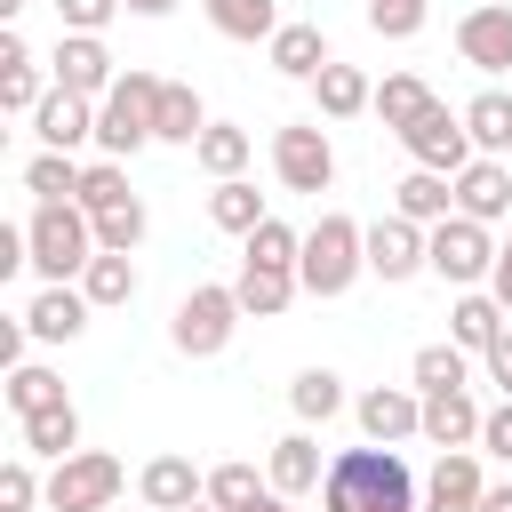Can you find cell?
<instances>
[{
  "label": "cell",
  "instance_id": "e575fe53",
  "mask_svg": "<svg viewBox=\"0 0 512 512\" xmlns=\"http://www.w3.org/2000/svg\"><path fill=\"white\" fill-rule=\"evenodd\" d=\"M24 192H40V200H80V160L40 144V152L24 160Z\"/></svg>",
  "mask_w": 512,
  "mask_h": 512
},
{
  "label": "cell",
  "instance_id": "ac0fdd59",
  "mask_svg": "<svg viewBox=\"0 0 512 512\" xmlns=\"http://www.w3.org/2000/svg\"><path fill=\"white\" fill-rule=\"evenodd\" d=\"M136 496H144L152 512H184V504L208 496V472H192V456H152V464L136 472Z\"/></svg>",
  "mask_w": 512,
  "mask_h": 512
},
{
  "label": "cell",
  "instance_id": "30bf717a",
  "mask_svg": "<svg viewBox=\"0 0 512 512\" xmlns=\"http://www.w3.org/2000/svg\"><path fill=\"white\" fill-rule=\"evenodd\" d=\"M48 72H56V88H72V96H88V104H104L112 96V48H104V32H64L56 40V56H48Z\"/></svg>",
  "mask_w": 512,
  "mask_h": 512
},
{
  "label": "cell",
  "instance_id": "9a60e30c",
  "mask_svg": "<svg viewBox=\"0 0 512 512\" xmlns=\"http://www.w3.org/2000/svg\"><path fill=\"white\" fill-rule=\"evenodd\" d=\"M352 416H360V432H368V440H384V448H392V440H416V432H424V392L376 384V392H360V408H352Z\"/></svg>",
  "mask_w": 512,
  "mask_h": 512
},
{
  "label": "cell",
  "instance_id": "6da1fadb",
  "mask_svg": "<svg viewBox=\"0 0 512 512\" xmlns=\"http://www.w3.org/2000/svg\"><path fill=\"white\" fill-rule=\"evenodd\" d=\"M320 512H424V488L416 472L400 464V448L368 440V448H344L320 480Z\"/></svg>",
  "mask_w": 512,
  "mask_h": 512
},
{
  "label": "cell",
  "instance_id": "74e56055",
  "mask_svg": "<svg viewBox=\"0 0 512 512\" xmlns=\"http://www.w3.org/2000/svg\"><path fill=\"white\" fill-rule=\"evenodd\" d=\"M56 400H64V376H56V368H32V360H16V368H8V408H16V416L56 408Z\"/></svg>",
  "mask_w": 512,
  "mask_h": 512
},
{
  "label": "cell",
  "instance_id": "60d3db41",
  "mask_svg": "<svg viewBox=\"0 0 512 512\" xmlns=\"http://www.w3.org/2000/svg\"><path fill=\"white\" fill-rule=\"evenodd\" d=\"M144 200H120V208H104L96 216V248H120V256H136V240H144Z\"/></svg>",
  "mask_w": 512,
  "mask_h": 512
},
{
  "label": "cell",
  "instance_id": "9c48e42d",
  "mask_svg": "<svg viewBox=\"0 0 512 512\" xmlns=\"http://www.w3.org/2000/svg\"><path fill=\"white\" fill-rule=\"evenodd\" d=\"M400 144H408V160H416V168H440V176H456V168H472V160H480V144H472V128H464V112H448V104H432L416 128H400Z\"/></svg>",
  "mask_w": 512,
  "mask_h": 512
},
{
  "label": "cell",
  "instance_id": "52a82bcc",
  "mask_svg": "<svg viewBox=\"0 0 512 512\" xmlns=\"http://www.w3.org/2000/svg\"><path fill=\"white\" fill-rule=\"evenodd\" d=\"M272 176L288 184V192H328L336 184V144H328V128L320 120H288V128H272Z\"/></svg>",
  "mask_w": 512,
  "mask_h": 512
},
{
  "label": "cell",
  "instance_id": "d6a6232c",
  "mask_svg": "<svg viewBox=\"0 0 512 512\" xmlns=\"http://www.w3.org/2000/svg\"><path fill=\"white\" fill-rule=\"evenodd\" d=\"M464 128H472V144L496 160V152H512V96L504 88H480L472 104H464Z\"/></svg>",
  "mask_w": 512,
  "mask_h": 512
},
{
  "label": "cell",
  "instance_id": "b9f144b4",
  "mask_svg": "<svg viewBox=\"0 0 512 512\" xmlns=\"http://www.w3.org/2000/svg\"><path fill=\"white\" fill-rule=\"evenodd\" d=\"M368 32L376 40H416L424 32V0H368Z\"/></svg>",
  "mask_w": 512,
  "mask_h": 512
},
{
  "label": "cell",
  "instance_id": "4fadbf2b",
  "mask_svg": "<svg viewBox=\"0 0 512 512\" xmlns=\"http://www.w3.org/2000/svg\"><path fill=\"white\" fill-rule=\"evenodd\" d=\"M488 504V480H480V456L472 448H440L432 480H424V512H480Z\"/></svg>",
  "mask_w": 512,
  "mask_h": 512
},
{
  "label": "cell",
  "instance_id": "d590c367",
  "mask_svg": "<svg viewBox=\"0 0 512 512\" xmlns=\"http://www.w3.org/2000/svg\"><path fill=\"white\" fill-rule=\"evenodd\" d=\"M272 496V480H256V464H216L208 472V504H224V512H256Z\"/></svg>",
  "mask_w": 512,
  "mask_h": 512
},
{
  "label": "cell",
  "instance_id": "ba28073f",
  "mask_svg": "<svg viewBox=\"0 0 512 512\" xmlns=\"http://www.w3.org/2000/svg\"><path fill=\"white\" fill-rule=\"evenodd\" d=\"M424 248H432V272H440L448 288H480V280L496 272V240H488V224L464 216V208H456L448 224H432Z\"/></svg>",
  "mask_w": 512,
  "mask_h": 512
},
{
  "label": "cell",
  "instance_id": "f546056e",
  "mask_svg": "<svg viewBox=\"0 0 512 512\" xmlns=\"http://www.w3.org/2000/svg\"><path fill=\"white\" fill-rule=\"evenodd\" d=\"M432 104H440V96H432V88H424L416 72H392V80L376 88V120H384L392 136H400V128H416V120H424Z\"/></svg>",
  "mask_w": 512,
  "mask_h": 512
},
{
  "label": "cell",
  "instance_id": "8fae6325",
  "mask_svg": "<svg viewBox=\"0 0 512 512\" xmlns=\"http://www.w3.org/2000/svg\"><path fill=\"white\" fill-rule=\"evenodd\" d=\"M368 272H376V280H416V272H432L424 224H408L400 208H392V216H376V224H368Z\"/></svg>",
  "mask_w": 512,
  "mask_h": 512
},
{
  "label": "cell",
  "instance_id": "ffe728a7",
  "mask_svg": "<svg viewBox=\"0 0 512 512\" xmlns=\"http://www.w3.org/2000/svg\"><path fill=\"white\" fill-rule=\"evenodd\" d=\"M456 208L464 216H480V224H504L512 216V176H504V160H472V168H456Z\"/></svg>",
  "mask_w": 512,
  "mask_h": 512
},
{
  "label": "cell",
  "instance_id": "c3c4849f",
  "mask_svg": "<svg viewBox=\"0 0 512 512\" xmlns=\"http://www.w3.org/2000/svg\"><path fill=\"white\" fill-rule=\"evenodd\" d=\"M488 296L512 312V240H496V272H488Z\"/></svg>",
  "mask_w": 512,
  "mask_h": 512
},
{
  "label": "cell",
  "instance_id": "5b68a950",
  "mask_svg": "<svg viewBox=\"0 0 512 512\" xmlns=\"http://www.w3.org/2000/svg\"><path fill=\"white\" fill-rule=\"evenodd\" d=\"M232 328H240V288H224V280H200V288L176 304V320H168V344H176L184 360H216V352L232 344Z\"/></svg>",
  "mask_w": 512,
  "mask_h": 512
},
{
  "label": "cell",
  "instance_id": "7402d4cb",
  "mask_svg": "<svg viewBox=\"0 0 512 512\" xmlns=\"http://www.w3.org/2000/svg\"><path fill=\"white\" fill-rule=\"evenodd\" d=\"M264 56H272V72H280V80H312L320 64H336L320 24H280V32L264 40Z\"/></svg>",
  "mask_w": 512,
  "mask_h": 512
},
{
  "label": "cell",
  "instance_id": "bcb514c9",
  "mask_svg": "<svg viewBox=\"0 0 512 512\" xmlns=\"http://www.w3.org/2000/svg\"><path fill=\"white\" fill-rule=\"evenodd\" d=\"M480 448H488V456H496V464H512V400H504V408H488V416H480Z\"/></svg>",
  "mask_w": 512,
  "mask_h": 512
},
{
  "label": "cell",
  "instance_id": "cb8c5ba5",
  "mask_svg": "<svg viewBox=\"0 0 512 512\" xmlns=\"http://www.w3.org/2000/svg\"><path fill=\"white\" fill-rule=\"evenodd\" d=\"M424 440H432V448H480V408H472V392H424Z\"/></svg>",
  "mask_w": 512,
  "mask_h": 512
},
{
  "label": "cell",
  "instance_id": "7a4b0ae2",
  "mask_svg": "<svg viewBox=\"0 0 512 512\" xmlns=\"http://www.w3.org/2000/svg\"><path fill=\"white\" fill-rule=\"evenodd\" d=\"M368 272V224H352V216H320L312 232H304V256H296V280H304V296H344L352 280Z\"/></svg>",
  "mask_w": 512,
  "mask_h": 512
},
{
  "label": "cell",
  "instance_id": "f907efd6",
  "mask_svg": "<svg viewBox=\"0 0 512 512\" xmlns=\"http://www.w3.org/2000/svg\"><path fill=\"white\" fill-rule=\"evenodd\" d=\"M128 8H136V16H168L176 0H128Z\"/></svg>",
  "mask_w": 512,
  "mask_h": 512
},
{
  "label": "cell",
  "instance_id": "7bdbcfd3",
  "mask_svg": "<svg viewBox=\"0 0 512 512\" xmlns=\"http://www.w3.org/2000/svg\"><path fill=\"white\" fill-rule=\"evenodd\" d=\"M40 96H48V88H40V64H32V56H24V64H0V104H8V112H40Z\"/></svg>",
  "mask_w": 512,
  "mask_h": 512
},
{
  "label": "cell",
  "instance_id": "f6af8a7d",
  "mask_svg": "<svg viewBox=\"0 0 512 512\" xmlns=\"http://www.w3.org/2000/svg\"><path fill=\"white\" fill-rule=\"evenodd\" d=\"M120 8H128V0H56V24H64V32H104Z\"/></svg>",
  "mask_w": 512,
  "mask_h": 512
},
{
  "label": "cell",
  "instance_id": "d6986e66",
  "mask_svg": "<svg viewBox=\"0 0 512 512\" xmlns=\"http://www.w3.org/2000/svg\"><path fill=\"white\" fill-rule=\"evenodd\" d=\"M392 208L408 216V224H448L456 216V176H440V168H408L400 184H392Z\"/></svg>",
  "mask_w": 512,
  "mask_h": 512
},
{
  "label": "cell",
  "instance_id": "7dc6e473",
  "mask_svg": "<svg viewBox=\"0 0 512 512\" xmlns=\"http://www.w3.org/2000/svg\"><path fill=\"white\" fill-rule=\"evenodd\" d=\"M480 360H488V384H504V400H512V328H504V336H496Z\"/></svg>",
  "mask_w": 512,
  "mask_h": 512
},
{
  "label": "cell",
  "instance_id": "d4e9b609",
  "mask_svg": "<svg viewBox=\"0 0 512 512\" xmlns=\"http://www.w3.org/2000/svg\"><path fill=\"white\" fill-rule=\"evenodd\" d=\"M24 424V456H48V464H64L72 448H80V408L72 400H56V408H32V416H16Z\"/></svg>",
  "mask_w": 512,
  "mask_h": 512
},
{
  "label": "cell",
  "instance_id": "1f68e13d",
  "mask_svg": "<svg viewBox=\"0 0 512 512\" xmlns=\"http://www.w3.org/2000/svg\"><path fill=\"white\" fill-rule=\"evenodd\" d=\"M80 288H88V304H96V312H112V304H128V296H136V264H128L120 248H96V256H88V272H80Z\"/></svg>",
  "mask_w": 512,
  "mask_h": 512
},
{
  "label": "cell",
  "instance_id": "44dd1931",
  "mask_svg": "<svg viewBox=\"0 0 512 512\" xmlns=\"http://www.w3.org/2000/svg\"><path fill=\"white\" fill-rule=\"evenodd\" d=\"M240 312H256V320H280L296 296H304V280H296V264H240Z\"/></svg>",
  "mask_w": 512,
  "mask_h": 512
},
{
  "label": "cell",
  "instance_id": "db71d44e",
  "mask_svg": "<svg viewBox=\"0 0 512 512\" xmlns=\"http://www.w3.org/2000/svg\"><path fill=\"white\" fill-rule=\"evenodd\" d=\"M16 8H24V0H0V16H16Z\"/></svg>",
  "mask_w": 512,
  "mask_h": 512
},
{
  "label": "cell",
  "instance_id": "f1b7e54d",
  "mask_svg": "<svg viewBox=\"0 0 512 512\" xmlns=\"http://www.w3.org/2000/svg\"><path fill=\"white\" fill-rule=\"evenodd\" d=\"M200 8H208V24L224 40H248V48L280 32V0H200Z\"/></svg>",
  "mask_w": 512,
  "mask_h": 512
},
{
  "label": "cell",
  "instance_id": "ee69618b",
  "mask_svg": "<svg viewBox=\"0 0 512 512\" xmlns=\"http://www.w3.org/2000/svg\"><path fill=\"white\" fill-rule=\"evenodd\" d=\"M40 496H48V488L32 480V464H24V456H8V464H0V512H32Z\"/></svg>",
  "mask_w": 512,
  "mask_h": 512
},
{
  "label": "cell",
  "instance_id": "7c38bea8",
  "mask_svg": "<svg viewBox=\"0 0 512 512\" xmlns=\"http://www.w3.org/2000/svg\"><path fill=\"white\" fill-rule=\"evenodd\" d=\"M456 56L472 72H512V8L488 0V8H464L456 16Z\"/></svg>",
  "mask_w": 512,
  "mask_h": 512
},
{
  "label": "cell",
  "instance_id": "5bb4252c",
  "mask_svg": "<svg viewBox=\"0 0 512 512\" xmlns=\"http://www.w3.org/2000/svg\"><path fill=\"white\" fill-rule=\"evenodd\" d=\"M88 312H96V304H88V288H72V280H48V288L24 304V328H32L40 344H72V336L88 328Z\"/></svg>",
  "mask_w": 512,
  "mask_h": 512
},
{
  "label": "cell",
  "instance_id": "3957f363",
  "mask_svg": "<svg viewBox=\"0 0 512 512\" xmlns=\"http://www.w3.org/2000/svg\"><path fill=\"white\" fill-rule=\"evenodd\" d=\"M24 240H32V272L40 280H80L88 256H96V216L80 200H40L32 224H24Z\"/></svg>",
  "mask_w": 512,
  "mask_h": 512
},
{
  "label": "cell",
  "instance_id": "681fc988",
  "mask_svg": "<svg viewBox=\"0 0 512 512\" xmlns=\"http://www.w3.org/2000/svg\"><path fill=\"white\" fill-rule=\"evenodd\" d=\"M480 512H512V480H496V488H488V504H480Z\"/></svg>",
  "mask_w": 512,
  "mask_h": 512
},
{
  "label": "cell",
  "instance_id": "2e32d148",
  "mask_svg": "<svg viewBox=\"0 0 512 512\" xmlns=\"http://www.w3.org/2000/svg\"><path fill=\"white\" fill-rule=\"evenodd\" d=\"M32 136H40L48 152H72V144H88V136H96V104H88V96H72V88H48V96H40V112H32Z\"/></svg>",
  "mask_w": 512,
  "mask_h": 512
},
{
  "label": "cell",
  "instance_id": "4dcf8cb0",
  "mask_svg": "<svg viewBox=\"0 0 512 512\" xmlns=\"http://www.w3.org/2000/svg\"><path fill=\"white\" fill-rule=\"evenodd\" d=\"M248 152H256V144H248V128H232V120H208V128H200V144H192V160H200L216 184H224V176H240V168H248Z\"/></svg>",
  "mask_w": 512,
  "mask_h": 512
},
{
  "label": "cell",
  "instance_id": "f35d334b",
  "mask_svg": "<svg viewBox=\"0 0 512 512\" xmlns=\"http://www.w3.org/2000/svg\"><path fill=\"white\" fill-rule=\"evenodd\" d=\"M120 200H136V192H128V168H120V160H88V168H80V208L104 216V208H120Z\"/></svg>",
  "mask_w": 512,
  "mask_h": 512
},
{
  "label": "cell",
  "instance_id": "ab89813d",
  "mask_svg": "<svg viewBox=\"0 0 512 512\" xmlns=\"http://www.w3.org/2000/svg\"><path fill=\"white\" fill-rule=\"evenodd\" d=\"M240 248H248L240 264H296V256H304V232H296V224H280V216H264Z\"/></svg>",
  "mask_w": 512,
  "mask_h": 512
},
{
  "label": "cell",
  "instance_id": "603a6c76",
  "mask_svg": "<svg viewBox=\"0 0 512 512\" xmlns=\"http://www.w3.org/2000/svg\"><path fill=\"white\" fill-rule=\"evenodd\" d=\"M312 104H320V120H352V112H376V88H368L360 64H320L312 72Z\"/></svg>",
  "mask_w": 512,
  "mask_h": 512
},
{
  "label": "cell",
  "instance_id": "8d00e7d4",
  "mask_svg": "<svg viewBox=\"0 0 512 512\" xmlns=\"http://www.w3.org/2000/svg\"><path fill=\"white\" fill-rule=\"evenodd\" d=\"M408 376H416V392H464V344H424L408 360Z\"/></svg>",
  "mask_w": 512,
  "mask_h": 512
},
{
  "label": "cell",
  "instance_id": "f5cc1de1",
  "mask_svg": "<svg viewBox=\"0 0 512 512\" xmlns=\"http://www.w3.org/2000/svg\"><path fill=\"white\" fill-rule=\"evenodd\" d=\"M184 512H224V504H208V496H200V504H184Z\"/></svg>",
  "mask_w": 512,
  "mask_h": 512
},
{
  "label": "cell",
  "instance_id": "484cf974",
  "mask_svg": "<svg viewBox=\"0 0 512 512\" xmlns=\"http://www.w3.org/2000/svg\"><path fill=\"white\" fill-rule=\"evenodd\" d=\"M504 336V304L488 296V288H464L456 296V312H448V344H464V352H488Z\"/></svg>",
  "mask_w": 512,
  "mask_h": 512
},
{
  "label": "cell",
  "instance_id": "83f0119b",
  "mask_svg": "<svg viewBox=\"0 0 512 512\" xmlns=\"http://www.w3.org/2000/svg\"><path fill=\"white\" fill-rule=\"evenodd\" d=\"M264 216H272V208H264V192H256L248 176H224V184L208 192V224H216V232H240V240H248Z\"/></svg>",
  "mask_w": 512,
  "mask_h": 512
},
{
  "label": "cell",
  "instance_id": "8992f818",
  "mask_svg": "<svg viewBox=\"0 0 512 512\" xmlns=\"http://www.w3.org/2000/svg\"><path fill=\"white\" fill-rule=\"evenodd\" d=\"M128 488V464L104 448H72L48 472V512H112V496Z\"/></svg>",
  "mask_w": 512,
  "mask_h": 512
},
{
  "label": "cell",
  "instance_id": "e0dca14e",
  "mask_svg": "<svg viewBox=\"0 0 512 512\" xmlns=\"http://www.w3.org/2000/svg\"><path fill=\"white\" fill-rule=\"evenodd\" d=\"M264 480H272L280 496H312V488L328 480L320 440H312V432H280V440H272V456H264Z\"/></svg>",
  "mask_w": 512,
  "mask_h": 512
},
{
  "label": "cell",
  "instance_id": "816d5d0a",
  "mask_svg": "<svg viewBox=\"0 0 512 512\" xmlns=\"http://www.w3.org/2000/svg\"><path fill=\"white\" fill-rule=\"evenodd\" d=\"M256 512H296V496H280V488H272V496H264Z\"/></svg>",
  "mask_w": 512,
  "mask_h": 512
},
{
  "label": "cell",
  "instance_id": "836d02e7",
  "mask_svg": "<svg viewBox=\"0 0 512 512\" xmlns=\"http://www.w3.org/2000/svg\"><path fill=\"white\" fill-rule=\"evenodd\" d=\"M288 408H296L304 424H328V416L344 408V376H336V368H296V384H288Z\"/></svg>",
  "mask_w": 512,
  "mask_h": 512
},
{
  "label": "cell",
  "instance_id": "4316f807",
  "mask_svg": "<svg viewBox=\"0 0 512 512\" xmlns=\"http://www.w3.org/2000/svg\"><path fill=\"white\" fill-rule=\"evenodd\" d=\"M200 128H208L200 96H192L184 80H160V104H152V136H160V144H200Z\"/></svg>",
  "mask_w": 512,
  "mask_h": 512
},
{
  "label": "cell",
  "instance_id": "277c9868",
  "mask_svg": "<svg viewBox=\"0 0 512 512\" xmlns=\"http://www.w3.org/2000/svg\"><path fill=\"white\" fill-rule=\"evenodd\" d=\"M152 104H160V80L128 64V72L112 80V96L96 104V152H104V160H128V152L160 144V136H152Z\"/></svg>",
  "mask_w": 512,
  "mask_h": 512
}]
</instances>
